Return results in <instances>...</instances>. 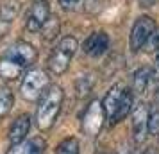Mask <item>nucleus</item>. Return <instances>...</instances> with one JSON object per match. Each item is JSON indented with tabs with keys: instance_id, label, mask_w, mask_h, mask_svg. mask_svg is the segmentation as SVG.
Wrapping results in <instances>:
<instances>
[{
	"instance_id": "obj_1",
	"label": "nucleus",
	"mask_w": 159,
	"mask_h": 154,
	"mask_svg": "<svg viewBox=\"0 0 159 154\" xmlns=\"http://www.w3.org/2000/svg\"><path fill=\"white\" fill-rule=\"evenodd\" d=\"M63 99H65V93L61 86H50L41 95L36 111V122L41 131H48L56 124L61 106H63Z\"/></svg>"
},
{
	"instance_id": "obj_2",
	"label": "nucleus",
	"mask_w": 159,
	"mask_h": 154,
	"mask_svg": "<svg viewBox=\"0 0 159 154\" xmlns=\"http://www.w3.org/2000/svg\"><path fill=\"white\" fill-rule=\"evenodd\" d=\"M104 110L109 124H118L132 111V93L123 84H115L104 97Z\"/></svg>"
},
{
	"instance_id": "obj_3",
	"label": "nucleus",
	"mask_w": 159,
	"mask_h": 154,
	"mask_svg": "<svg viewBox=\"0 0 159 154\" xmlns=\"http://www.w3.org/2000/svg\"><path fill=\"white\" fill-rule=\"evenodd\" d=\"M75 50H77V40L73 36H65L48 58V70L54 75H63L68 70Z\"/></svg>"
},
{
	"instance_id": "obj_4",
	"label": "nucleus",
	"mask_w": 159,
	"mask_h": 154,
	"mask_svg": "<svg viewBox=\"0 0 159 154\" xmlns=\"http://www.w3.org/2000/svg\"><path fill=\"white\" fill-rule=\"evenodd\" d=\"M48 88H50V77L47 75V72L32 68L23 75L20 91L25 100H38Z\"/></svg>"
},
{
	"instance_id": "obj_5",
	"label": "nucleus",
	"mask_w": 159,
	"mask_h": 154,
	"mask_svg": "<svg viewBox=\"0 0 159 154\" xmlns=\"http://www.w3.org/2000/svg\"><path fill=\"white\" fill-rule=\"evenodd\" d=\"M106 118H107V115H106V110H104V102L91 100L88 104L84 115H82V120H80L82 133L88 134V136H97L102 131Z\"/></svg>"
},
{
	"instance_id": "obj_6",
	"label": "nucleus",
	"mask_w": 159,
	"mask_h": 154,
	"mask_svg": "<svg viewBox=\"0 0 159 154\" xmlns=\"http://www.w3.org/2000/svg\"><path fill=\"white\" fill-rule=\"evenodd\" d=\"M156 30V22L152 20L150 16H139L130 30V50L138 52L141 50L145 45L148 43L152 32Z\"/></svg>"
},
{
	"instance_id": "obj_7",
	"label": "nucleus",
	"mask_w": 159,
	"mask_h": 154,
	"mask_svg": "<svg viewBox=\"0 0 159 154\" xmlns=\"http://www.w3.org/2000/svg\"><path fill=\"white\" fill-rule=\"evenodd\" d=\"M48 18H50V7H48V2H47V0H38V2L32 4V7H30L25 27H27L29 32H38V30L43 29V25L47 23Z\"/></svg>"
},
{
	"instance_id": "obj_8",
	"label": "nucleus",
	"mask_w": 159,
	"mask_h": 154,
	"mask_svg": "<svg viewBox=\"0 0 159 154\" xmlns=\"http://www.w3.org/2000/svg\"><path fill=\"white\" fill-rule=\"evenodd\" d=\"M6 56H9V58H13L15 61H18L27 70L29 66H32L36 63L38 50L30 43H27V41H16L15 45L9 47V50L6 52Z\"/></svg>"
},
{
	"instance_id": "obj_9",
	"label": "nucleus",
	"mask_w": 159,
	"mask_h": 154,
	"mask_svg": "<svg viewBox=\"0 0 159 154\" xmlns=\"http://www.w3.org/2000/svg\"><path fill=\"white\" fill-rule=\"evenodd\" d=\"M148 118H150L148 106L145 102H139L134 108V111H132V131H134L136 143H141L147 138V133H148Z\"/></svg>"
},
{
	"instance_id": "obj_10",
	"label": "nucleus",
	"mask_w": 159,
	"mask_h": 154,
	"mask_svg": "<svg viewBox=\"0 0 159 154\" xmlns=\"http://www.w3.org/2000/svg\"><path fill=\"white\" fill-rule=\"evenodd\" d=\"M84 52L91 58H98L104 52L109 49V36L104 32V30H97V32H91L89 36L84 40Z\"/></svg>"
},
{
	"instance_id": "obj_11",
	"label": "nucleus",
	"mask_w": 159,
	"mask_h": 154,
	"mask_svg": "<svg viewBox=\"0 0 159 154\" xmlns=\"http://www.w3.org/2000/svg\"><path fill=\"white\" fill-rule=\"evenodd\" d=\"M29 131H30V118H29V115H20V117L11 124V127H9V142H11L13 145L22 143V142H25Z\"/></svg>"
},
{
	"instance_id": "obj_12",
	"label": "nucleus",
	"mask_w": 159,
	"mask_h": 154,
	"mask_svg": "<svg viewBox=\"0 0 159 154\" xmlns=\"http://www.w3.org/2000/svg\"><path fill=\"white\" fill-rule=\"evenodd\" d=\"M45 149H47V142L36 136V138L22 142L18 145H13L7 154H45Z\"/></svg>"
},
{
	"instance_id": "obj_13",
	"label": "nucleus",
	"mask_w": 159,
	"mask_h": 154,
	"mask_svg": "<svg viewBox=\"0 0 159 154\" xmlns=\"http://www.w3.org/2000/svg\"><path fill=\"white\" fill-rule=\"evenodd\" d=\"M23 72H25V68L18 61H15L13 58H9V56L4 54V58L0 59V79H4V81H15Z\"/></svg>"
},
{
	"instance_id": "obj_14",
	"label": "nucleus",
	"mask_w": 159,
	"mask_h": 154,
	"mask_svg": "<svg viewBox=\"0 0 159 154\" xmlns=\"http://www.w3.org/2000/svg\"><path fill=\"white\" fill-rule=\"evenodd\" d=\"M152 79V72L147 68V66H141L139 70H136L134 73V81H132V86H134V91L136 93H145V90L148 86V81Z\"/></svg>"
},
{
	"instance_id": "obj_15",
	"label": "nucleus",
	"mask_w": 159,
	"mask_h": 154,
	"mask_svg": "<svg viewBox=\"0 0 159 154\" xmlns=\"http://www.w3.org/2000/svg\"><path fill=\"white\" fill-rule=\"evenodd\" d=\"M18 13H20V2L18 0H7L0 6V20L2 22H13Z\"/></svg>"
},
{
	"instance_id": "obj_16",
	"label": "nucleus",
	"mask_w": 159,
	"mask_h": 154,
	"mask_svg": "<svg viewBox=\"0 0 159 154\" xmlns=\"http://www.w3.org/2000/svg\"><path fill=\"white\" fill-rule=\"evenodd\" d=\"M59 34V18L57 16H50L47 23L43 25V29H41V36H43L45 41H52V40H56Z\"/></svg>"
},
{
	"instance_id": "obj_17",
	"label": "nucleus",
	"mask_w": 159,
	"mask_h": 154,
	"mask_svg": "<svg viewBox=\"0 0 159 154\" xmlns=\"http://www.w3.org/2000/svg\"><path fill=\"white\" fill-rule=\"evenodd\" d=\"M56 154H80V145L79 140L75 136H70V138H65L56 149Z\"/></svg>"
},
{
	"instance_id": "obj_18",
	"label": "nucleus",
	"mask_w": 159,
	"mask_h": 154,
	"mask_svg": "<svg viewBox=\"0 0 159 154\" xmlns=\"http://www.w3.org/2000/svg\"><path fill=\"white\" fill-rule=\"evenodd\" d=\"M15 104V95L9 88H2L0 90V118H4L7 115L11 108Z\"/></svg>"
},
{
	"instance_id": "obj_19",
	"label": "nucleus",
	"mask_w": 159,
	"mask_h": 154,
	"mask_svg": "<svg viewBox=\"0 0 159 154\" xmlns=\"http://www.w3.org/2000/svg\"><path fill=\"white\" fill-rule=\"evenodd\" d=\"M91 84H93V81H91L89 75H80L79 79H77V95L79 97L88 95L89 90H91Z\"/></svg>"
},
{
	"instance_id": "obj_20",
	"label": "nucleus",
	"mask_w": 159,
	"mask_h": 154,
	"mask_svg": "<svg viewBox=\"0 0 159 154\" xmlns=\"http://www.w3.org/2000/svg\"><path fill=\"white\" fill-rule=\"evenodd\" d=\"M148 133L154 136H159V110L150 111V118H148Z\"/></svg>"
},
{
	"instance_id": "obj_21",
	"label": "nucleus",
	"mask_w": 159,
	"mask_h": 154,
	"mask_svg": "<svg viewBox=\"0 0 159 154\" xmlns=\"http://www.w3.org/2000/svg\"><path fill=\"white\" fill-rule=\"evenodd\" d=\"M147 50L148 52H159V27H156V30L152 32L150 40L147 43Z\"/></svg>"
},
{
	"instance_id": "obj_22",
	"label": "nucleus",
	"mask_w": 159,
	"mask_h": 154,
	"mask_svg": "<svg viewBox=\"0 0 159 154\" xmlns=\"http://www.w3.org/2000/svg\"><path fill=\"white\" fill-rule=\"evenodd\" d=\"M82 2H84V0H59L61 7L66 9V11H75V9L82 4Z\"/></svg>"
},
{
	"instance_id": "obj_23",
	"label": "nucleus",
	"mask_w": 159,
	"mask_h": 154,
	"mask_svg": "<svg viewBox=\"0 0 159 154\" xmlns=\"http://www.w3.org/2000/svg\"><path fill=\"white\" fill-rule=\"evenodd\" d=\"M152 79L159 82V54H157V58H156V65L152 68Z\"/></svg>"
},
{
	"instance_id": "obj_24",
	"label": "nucleus",
	"mask_w": 159,
	"mask_h": 154,
	"mask_svg": "<svg viewBox=\"0 0 159 154\" xmlns=\"http://www.w3.org/2000/svg\"><path fill=\"white\" fill-rule=\"evenodd\" d=\"M138 2H139V6H141V7H150L156 0H138Z\"/></svg>"
},
{
	"instance_id": "obj_25",
	"label": "nucleus",
	"mask_w": 159,
	"mask_h": 154,
	"mask_svg": "<svg viewBox=\"0 0 159 154\" xmlns=\"http://www.w3.org/2000/svg\"><path fill=\"white\" fill-rule=\"evenodd\" d=\"M34 2H38V0H34Z\"/></svg>"
}]
</instances>
